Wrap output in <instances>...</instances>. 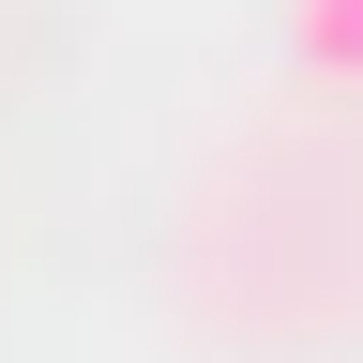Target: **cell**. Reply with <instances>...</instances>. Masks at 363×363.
<instances>
[{
  "instance_id": "obj_1",
  "label": "cell",
  "mask_w": 363,
  "mask_h": 363,
  "mask_svg": "<svg viewBox=\"0 0 363 363\" xmlns=\"http://www.w3.org/2000/svg\"><path fill=\"white\" fill-rule=\"evenodd\" d=\"M288 30H303L318 76H363V0H288Z\"/></svg>"
}]
</instances>
